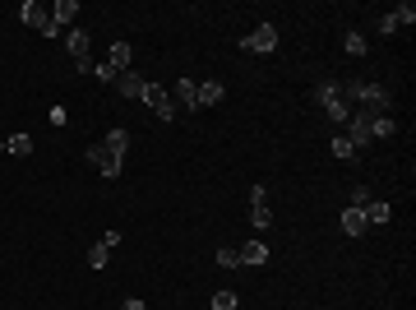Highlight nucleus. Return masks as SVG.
<instances>
[{
  "label": "nucleus",
  "mask_w": 416,
  "mask_h": 310,
  "mask_svg": "<svg viewBox=\"0 0 416 310\" xmlns=\"http://www.w3.org/2000/svg\"><path fill=\"white\" fill-rule=\"evenodd\" d=\"M342 97H347V102H361L370 116H389V107H393L389 88H379V83H365V79H356V83H342Z\"/></svg>",
  "instance_id": "nucleus-1"
},
{
  "label": "nucleus",
  "mask_w": 416,
  "mask_h": 310,
  "mask_svg": "<svg viewBox=\"0 0 416 310\" xmlns=\"http://www.w3.org/2000/svg\"><path fill=\"white\" fill-rule=\"evenodd\" d=\"M370 112H365V107H356V112H352V116H347V130H342V135L352 139V148H365V144H370V139H375V130H370Z\"/></svg>",
  "instance_id": "nucleus-2"
},
{
  "label": "nucleus",
  "mask_w": 416,
  "mask_h": 310,
  "mask_svg": "<svg viewBox=\"0 0 416 310\" xmlns=\"http://www.w3.org/2000/svg\"><path fill=\"white\" fill-rule=\"evenodd\" d=\"M139 102H144V107H153V112H157V120H176V102H171L167 88H157V83H144Z\"/></svg>",
  "instance_id": "nucleus-3"
},
{
  "label": "nucleus",
  "mask_w": 416,
  "mask_h": 310,
  "mask_svg": "<svg viewBox=\"0 0 416 310\" xmlns=\"http://www.w3.org/2000/svg\"><path fill=\"white\" fill-rule=\"evenodd\" d=\"M241 51H255V56H268V51H278V28H273V23H259L250 38H241Z\"/></svg>",
  "instance_id": "nucleus-4"
},
{
  "label": "nucleus",
  "mask_w": 416,
  "mask_h": 310,
  "mask_svg": "<svg viewBox=\"0 0 416 310\" xmlns=\"http://www.w3.org/2000/svg\"><path fill=\"white\" fill-rule=\"evenodd\" d=\"M23 23H28V28H38L42 38H56V33H60L56 19H51V10H42L38 0H28V5H23Z\"/></svg>",
  "instance_id": "nucleus-5"
},
{
  "label": "nucleus",
  "mask_w": 416,
  "mask_h": 310,
  "mask_svg": "<svg viewBox=\"0 0 416 310\" xmlns=\"http://www.w3.org/2000/svg\"><path fill=\"white\" fill-rule=\"evenodd\" d=\"M171 102H176V112L185 107V112H199V83L194 79H176L171 83Z\"/></svg>",
  "instance_id": "nucleus-6"
},
{
  "label": "nucleus",
  "mask_w": 416,
  "mask_h": 310,
  "mask_svg": "<svg viewBox=\"0 0 416 310\" xmlns=\"http://www.w3.org/2000/svg\"><path fill=\"white\" fill-rule=\"evenodd\" d=\"M236 250H241V264H246V269H264L268 264V246L264 241H246V246H236Z\"/></svg>",
  "instance_id": "nucleus-7"
},
{
  "label": "nucleus",
  "mask_w": 416,
  "mask_h": 310,
  "mask_svg": "<svg viewBox=\"0 0 416 310\" xmlns=\"http://www.w3.org/2000/svg\"><path fill=\"white\" fill-rule=\"evenodd\" d=\"M102 148H107L112 157H120V162H125V153H130V130H120V125H112V135L102 139Z\"/></svg>",
  "instance_id": "nucleus-8"
},
{
  "label": "nucleus",
  "mask_w": 416,
  "mask_h": 310,
  "mask_svg": "<svg viewBox=\"0 0 416 310\" xmlns=\"http://www.w3.org/2000/svg\"><path fill=\"white\" fill-rule=\"evenodd\" d=\"M144 83H148L144 75H134V70H125V75H116V83H112V88H116L120 97H139V93H144Z\"/></svg>",
  "instance_id": "nucleus-9"
},
{
  "label": "nucleus",
  "mask_w": 416,
  "mask_h": 310,
  "mask_svg": "<svg viewBox=\"0 0 416 310\" xmlns=\"http://www.w3.org/2000/svg\"><path fill=\"white\" fill-rule=\"evenodd\" d=\"M338 222H342V232H347V236H365V227H370V222H365V214H361L356 204H352V209H342Z\"/></svg>",
  "instance_id": "nucleus-10"
},
{
  "label": "nucleus",
  "mask_w": 416,
  "mask_h": 310,
  "mask_svg": "<svg viewBox=\"0 0 416 310\" xmlns=\"http://www.w3.org/2000/svg\"><path fill=\"white\" fill-rule=\"evenodd\" d=\"M65 51H70L75 60L88 56V28H70V33H65Z\"/></svg>",
  "instance_id": "nucleus-11"
},
{
  "label": "nucleus",
  "mask_w": 416,
  "mask_h": 310,
  "mask_svg": "<svg viewBox=\"0 0 416 310\" xmlns=\"http://www.w3.org/2000/svg\"><path fill=\"white\" fill-rule=\"evenodd\" d=\"M130 42H112V60H107V65H112L116 75H125V70H130Z\"/></svg>",
  "instance_id": "nucleus-12"
},
{
  "label": "nucleus",
  "mask_w": 416,
  "mask_h": 310,
  "mask_svg": "<svg viewBox=\"0 0 416 310\" xmlns=\"http://www.w3.org/2000/svg\"><path fill=\"white\" fill-rule=\"evenodd\" d=\"M361 214H365V222H389L393 209H389L384 199H365V209H361Z\"/></svg>",
  "instance_id": "nucleus-13"
},
{
  "label": "nucleus",
  "mask_w": 416,
  "mask_h": 310,
  "mask_svg": "<svg viewBox=\"0 0 416 310\" xmlns=\"http://www.w3.org/2000/svg\"><path fill=\"white\" fill-rule=\"evenodd\" d=\"M324 112H328V120H333V125H347V116H352V102L338 93L333 102H328V107H324Z\"/></svg>",
  "instance_id": "nucleus-14"
},
{
  "label": "nucleus",
  "mask_w": 416,
  "mask_h": 310,
  "mask_svg": "<svg viewBox=\"0 0 416 310\" xmlns=\"http://www.w3.org/2000/svg\"><path fill=\"white\" fill-rule=\"evenodd\" d=\"M75 14H79V5H75V0H56V5H51V19H56V28L75 23Z\"/></svg>",
  "instance_id": "nucleus-15"
},
{
  "label": "nucleus",
  "mask_w": 416,
  "mask_h": 310,
  "mask_svg": "<svg viewBox=\"0 0 416 310\" xmlns=\"http://www.w3.org/2000/svg\"><path fill=\"white\" fill-rule=\"evenodd\" d=\"M213 102H222V83H218V79H204V83H199V107H213Z\"/></svg>",
  "instance_id": "nucleus-16"
},
{
  "label": "nucleus",
  "mask_w": 416,
  "mask_h": 310,
  "mask_svg": "<svg viewBox=\"0 0 416 310\" xmlns=\"http://www.w3.org/2000/svg\"><path fill=\"white\" fill-rule=\"evenodd\" d=\"M250 222H255V232H268V222H273V209H268V199H264V204H250Z\"/></svg>",
  "instance_id": "nucleus-17"
},
{
  "label": "nucleus",
  "mask_w": 416,
  "mask_h": 310,
  "mask_svg": "<svg viewBox=\"0 0 416 310\" xmlns=\"http://www.w3.org/2000/svg\"><path fill=\"white\" fill-rule=\"evenodd\" d=\"M5 153L28 157V153H33V139H28V135H10V139H5Z\"/></svg>",
  "instance_id": "nucleus-18"
},
{
  "label": "nucleus",
  "mask_w": 416,
  "mask_h": 310,
  "mask_svg": "<svg viewBox=\"0 0 416 310\" xmlns=\"http://www.w3.org/2000/svg\"><path fill=\"white\" fill-rule=\"evenodd\" d=\"M107 264H112V250H107V246L97 241L93 250H88V269H107Z\"/></svg>",
  "instance_id": "nucleus-19"
},
{
  "label": "nucleus",
  "mask_w": 416,
  "mask_h": 310,
  "mask_svg": "<svg viewBox=\"0 0 416 310\" xmlns=\"http://www.w3.org/2000/svg\"><path fill=\"white\" fill-rule=\"evenodd\" d=\"M218 264L222 269H241V250L236 246H218Z\"/></svg>",
  "instance_id": "nucleus-20"
},
{
  "label": "nucleus",
  "mask_w": 416,
  "mask_h": 310,
  "mask_svg": "<svg viewBox=\"0 0 416 310\" xmlns=\"http://www.w3.org/2000/svg\"><path fill=\"white\" fill-rule=\"evenodd\" d=\"M342 47H347V56H365V38H361L356 28H352V33L342 38Z\"/></svg>",
  "instance_id": "nucleus-21"
},
{
  "label": "nucleus",
  "mask_w": 416,
  "mask_h": 310,
  "mask_svg": "<svg viewBox=\"0 0 416 310\" xmlns=\"http://www.w3.org/2000/svg\"><path fill=\"white\" fill-rule=\"evenodd\" d=\"M120 167H125V162H120V157H112V153H107L102 162H97V172L107 176V181H116V176H120Z\"/></svg>",
  "instance_id": "nucleus-22"
},
{
  "label": "nucleus",
  "mask_w": 416,
  "mask_h": 310,
  "mask_svg": "<svg viewBox=\"0 0 416 310\" xmlns=\"http://www.w3.org/2000/svg\"><path fill=\"white\" fill-rule=\"evenodd\" d=\"M236 301H241V296H236V292H213V310H236Z\"/></svg>",
  "instance_id": "nucleus-23"
},
{
  "label": "nucleus",
  "mask_w": 416,
  "mask_h": 310,
  "mask_svg": "<svg viewBox=\"0 0 416 310\" xmlns=\"http://www.w3.org/2000/svg\"><path fill=\"white\" fill-rule=\"evenodd\" d=\"M356 148H352V139L347 135H333V157H352Z\"/></svg>",
  "instance_id": "nucleus-24"
},
{
  "label": "nucleus",
  "mask_w": 416,
  "mask_h": 310,
  "mask_svg": "<svg viewBox=\"0 0 416 310\" xmlns=\"http://www.w3.org/2000/svg\"><path fill=\"white\" fill-rule=\"evenodd\" d=\"M393 19H398V23H407V28H412V23H416V10H412V5H398V10H393Z\"/></svg>",
  "instance_id": "nucleus-25"
},
{
  "label": "nucleus",
  "mask_w": 416,
  "mask_h": 310,
  "mask_svg": "<svg viewBox=\"0 0 416 310\" xmlns=\"http://www.w3.org/2000/svg\"><path fill=\"white\" fill-rule=\"evenodd\" d=\"M120 310H148V306H144L139 296H130V301H125V306H120Z\"/></svg>",
  "instance_id": "nucleus-26"
}]
</instances>
